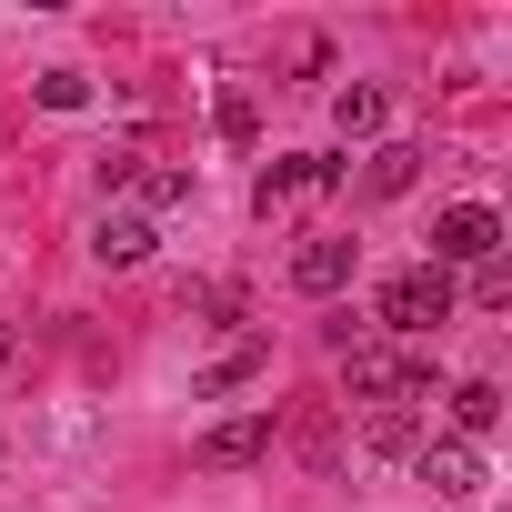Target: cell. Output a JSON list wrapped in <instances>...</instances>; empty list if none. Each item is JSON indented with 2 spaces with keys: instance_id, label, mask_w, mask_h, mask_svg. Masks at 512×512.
I'll return each instance as SVG.
<instances>
[{
  "instance_id": "6da1fadb",
  "label": "cell",
  "mask_w": 512,
  "mask_h": 512,
  "mask_svg": "<svg viewBox=\"0 0 512 512\" xmlns=\"http://www.w3.org/2000/svg\"><path fill=\"white\" fill-rule=\"evenodd\" d=\"M452 302H462V292H452V272H442V262H412V272H392V282L372 292V312H382V332H392V342L442 332V322H452Z\"/></svg>"
},
{
  "instance_id": "7a4b0ae2",
  "label": "cell",
  "mask_w": 512,
  "mask_h": 512,
  "mask_svg": "<svg viewBox=\"0 0 512 512\" xmlns=\"http://www.w3.org/2000/svg\"><path fill=\"white\" fill-rule=\"evenodd\" d=\"M432 262H442V272H462V262H472V272L502 262V211H492V201H452V211L432 221Z\"/></svg>"
},
{
  "instance_id": "3957f363",
  "label": "cell",
  "mask_w": 512,
  "mask_h": 512,
  "mask_svg": "<svg viewBox=\"0 0 512 512\" xmlns=\"http://www.w3.org/2000/svg\"><path fill=\"white\" fill-rule=\"evenodd\" d=\"M262 452H272V412H231V422H211V432L191 442L201 472H251Z\"/></svg>"
},
{
  "instance_id": "277c9868",
  "label": "cell",
  "mask_w": 512,
  "mask_h": 512,
  "mask_svg": "<svg viewBox=\"0 0 512 512\" xmlns=\"http://www.w3.org/2000/svg\"><path fill=\"white\" fill-rule=\"evenodd\" d=\"M412 472L432 482V502H472V492H482V442H462V432H452V442H422Z\"/></svg>"
},
{
  "instance_id": "5b68a950",
  "label": "cell",
  "mask_w": 512,
  "mask_h": 512,
  "mask_svg": "<svg viewBox=\"0 0 512 512\" xmlns=\"http://www.w3.org/2000/svg\"><path fill=\"white\" fill-rule=\"evenodd\" d=\"M352 262H362V251H352L342 231H312V241L292 251V292H312V302H332V292L352 282Z\"/></svg>"
},
{
  "instance_id": "8992f818",
  "label": "cell",
  "mask_w": 512,
  "mask_h": 512,
  "mask_svg": "<svg viewBox=\"0 0 512 512\" xmlns=\"http://www.w3.org/2000/svg\"><path fill=\"white\" fill-rule=\"evenodd\" d=\"M332 181H342V161H332V151H292V161H272V171H262V191H251V201L282 211V201H312V191H332Z\"/></svg>"
},
{
  "instance_id": "52a82bcc",
  "label": "cell",
  "mask_w": 512,
  "mask_h": 512,
  "mask_svg": "<svg viewBox=\"0 0 512 512\" xmlns=\"http://www.w3.org/2000/svg\"><path fill=\"white\" fill-rule=\"evenodd\" d=\"M342 392L352 402H402V352H382V342H342Z\"/></svg>"
},
{
  "instance_id": "ba28073f",
  "label": "cell",
  "mask_w": 512,
  "mask_h": 512,
  "mask_svg": "<svg viewBox=\"0 0 512 512\" xmlns=\"http://www.w3.org/2000/svg\"><path fill=\"white\" fill-rule=\"evenodd\" d=\"M151 211H101V231H91V262L101 272H131V262H151Z\"/></svg>"
},
{
  "instance_id": "9c48e42d",
  "label": "cell",
  "mask_w": 512,
  "mask_h": 512,
  "mask_svg": "<svg viewBox=\"0 0 512 512\" xmlns=\"http://www.w3.org/2000/svg\"><path fill=\"white\" fill-rule=\"evenodd\" d=\"M332 131H342V141H382V131H392V91L342 81V91H332Z\"/></svg>"
},
{
  "instance_id": "30bf717a",
  "label": "cell",
  "mask_w": 512,
  "mask_h": 512,
  "mask_svg": "<svg viewBox=\"0 0 512 512\" xmlns=\"http://www.w3.org/2000/svg\"><path fill=\"white\" fill-rule=\"evenodd\" d=\"M262 362H272V342H262V332H241V342H231V352H221L191 392H201V402H221V392H241V382H262Z\"/></svg>"
},
{
  "instance_id": "8fae6325",
  "label": "cell",
  "mask_w": 512,
  "mask_h": 512,
  "mask_svg": "<svg viewBox=\"0 0 512 512\" xmlns=\"http://www.w3.org/2000/svg\"><path fill=\"white\" fill-rule=\"evenodd\" d=\"M362 452H382V462H412V452H422V412H412V402H382V412L362 422Z\"/></svg>"
},
{
  "instance_id": "7c38bea8",
  "label": "cell",
  "mask_w": 512,
  "mask_h": 512,
  "mask_svg": "<svg viewBox=\"0 0 512 512\" xmlns=\"http://www.w3.org/2000/svg\"><path fill=\"white\" fill-rule=\"evenodd\" d=\"M412 181H422V151H412V141H382V151L362 161V191H372V201H402Z\"/></svg>"
},
{
  "instance_id": "4fadbf2b",
  "label": "cell",
  "mask_w": 512,
  "mask_h": 512,
  "mask_svg": "<svg viewBox=\"0 0 512 512\" xmlns=\"http://www.w3.org/2000/svg\"><path fill=\"white\" fill-rule=\"evenodd\" d=\"M452 422H462V442H482V432L502 422V382H482V372H472V382H452Z\"/></svg>"
},
{
  "instance_id": "5bb4252c",
  "label": "cell",
  "mask_w": 512,
  "mask_h": 512,
  "mask_svg": "<svg viewBox=\"0 0 512 512\" xmlns=\"http://www.w3.org/2000/svg\"><path fill=\"white\" fill-rule=\"evenodd\" d=\"M141 201H151V211H171V201H191V171H181V161H161V171H141Z\"/></svg>"
},
{
  "instance_id": "9a60e30c",
  "label": "cell",
  "mask_w": 512,
  "mask_h": 512,
  "mask_svg": "<svg viewBox=\"0 0 512 512\" xmlns=\"http://www.w3.org/2000/svg\"><path fill=\"white\" fill-rule=\"evenodd\" d=\"M472 302H482V312H512V262H482V272H472Z\"/></svg>"
},
{
  "instance_id": "2e32d148",
  "label": "cell",
  "mask_w": 512,
  "mask_h": 512,
  "mask_svg": "<svg viewBox=\"0 0 512 512\" xmlns=\"http://www.w3.org/2000/svg\"><path fill=\"white\" fill-rule=\"evenodd\" d=\"M41 101H51V111H81V101H91V81H81V71H51V81H41Z\"/></svg>"
},
{
  "instance_id": "e0dca14e",
  "label": "cell",
  "mask_w": 512,
  "mask_h": 512,
  "mask_svg": "<svg viewBox=\"0 0 512 512\" xmlns=\"http://www.w3.org/2000/svg\"><path fill=\"white\" fill-rule=\"evenodd\" d=\"M211 121H221V141H251V101H241V91H221V101H211Z\"/></svg>"
},
{
  "instance_id": "ac0fdd59",
  "label": "cell",
  "mask_w": 512,
  "mask_h": 512,
  "mask_svg": "<svg viewBox=\"0 0 512 512\" xmlns=\"http://www.w3.org/2000/svg\"><path fill=\"white\" fill-rule=\"evenodd\" d=\"M121 181H141V141H121V151H101V191H121Z\"/></svg>"
},
{
  "instance_id": "d6986e66",
  "label": "cell",
  "mask_w": 512,
  "mask_h": 512,
  "mask_svg": "<svg viewBox=\"0 0 512 512\" xmlns=\"http://www.w3.org/2000/svg\"><path fill=\"white\" fill-rule=\"evenodd\" d=\"M11 352H21V332H11V322H0V372H11Z\"/></svg>"
}]
</instances>
